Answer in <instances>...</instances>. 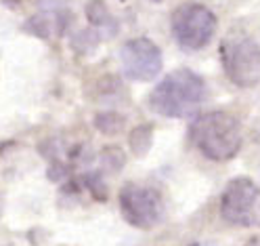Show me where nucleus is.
Returning a JSON list of instances; mask_svg holds the SVG:
<instances>
[{
  "mask_svg": "<svg viewBox=\"0 0 260 246\" xmlns=\"http://www.w3.org/2000/svg\"><path fill=\"white\" fill-rule=\"evenodd\" d=\"M153 143V126L151 124H141L130 133V150L137 156H145L151 150Z\"/></svg>",
  "mask_w": 260,
  "mask_h": 246,
  "instance_id": "6e6552de",
  "label": "nucleus"
},
{
  "mask_svg": "<svg viewBox=\"0 0 260 246\" xmlns=\"http://www.w3.org/2000/svg\"><path fill=\"white\" fill-rule=\"evenodd\" d=\"M120 210L124 219L139 229H151L164 219V202L159 192L128 183L120 192Z\"/></svg>",
  "mask_w": 260,
  "mask_h": 246,
  "instance_id": "423d86ee",
  "label": "nucleus"
},
{
  "mask_svg": "<svg viewBox=\"0 0 260 246\" xmlns=\"http://www.w3.org/2000/svg\"><path fill=\"white\" fill-rule=\"evenodd\" d=\"M204 101V80L183 68L170 72L149 95L153 112L166 118H189Z\"/></svg>",
  "mask_w": 260,
  "mask_h": 246,
  "instance_id": "f257e3e1",
  "label": "nucleus"
},
{
  "mask_svg": "<svg viewBox=\"0 0 260 246\" xmlns=\"http://www.w3.org/2000/svg\"><path fill=\"white\" fill-rule=\"evenodd\" d=\"M191 141L210 160H231L241 147V126L226 112L204 114L191 124Z\"/></svg>",
  "mask_w": 260,
  "mask_h": 246,
  "instance_id": "f03ea898",
  "label": "nucleus"
},
{
  "mask_svg": "<svg viewBox=\"0 0 260 246\" xmlns=\"http://www.w3.org/2000/svg\"><path fill=\"white\" fill-rule=\"evenodd\" d=\"M224 74L237 87H254L260 80V46L246 34H231L220 44Z\"/></svg>",
  "mask_w": 260,
  "mask_h": 246,
  "instance_id": "7ed1b4c3",
  "label": "nucleus"
},
{
  "mask_svg": "<svg viewBox=\"0 0 260 246\" xmlns=\"http://www.w3.org/2000/svg\"><path fill=\"white\" fill-rule=\"evenodd\" d=\"M155 3H159V0H155Z\"/></svg>",
  "mask_w": 260,
  "mask_h": 246,
  "instance_id": "aec40b11",
  "label": "nucleus"
},
{
  "mask_svg": "<svg viewBox=\"0 0 260 246\" xmlns=\"http://www.w3.org/2000/svg\"><path fill=\"white\" fill-rule=\"evenodd\" d=\"M246 246H260V236H256V238H252V240H250V242H248Z\"/></svg>",
  "mask_w": 260,
  "mask_h": 246,
  "instance_id": "f3484780",
  "label": "nucleus"
},
{
  "mask_svg": "<svg viewBox=\"0 0 260 246\" xmlns=\"http://www.w3.org/2000/svg\"><path fill=\"white\" fill-rule=\"evenodd\" d=\"M86 15H88V21L94 28H105V25H111L113 23L107 7L101 3V0H92V3L86 7Z\"/></svg>",
  "mask_w": 260,
  "mask_h": 246,
  "instance_id": "9b49d317",
  "label": "nucleus"
},
{
  "mask_svg": "<svg viewBox=\"0 0 260 246\" xmlns=\"http://www.w3.org/2000/svg\"><path fill=\"white\" fill-rule=\"evenodd\" d=\"M220 215L231 225H260V187L248 177L229 181L220 198Z\"/></svg>",
  "mask_w": 260,
  "mask_h": 246,
  "instance_id": "39448f33",
  "label": "nucleus"
},
{
  "mask_svg": "<svg viewBox=\"0 0 260 246\" xmlns=\"http://www.w3.org/2000/svg\"><path fill=\"white\" fill-rule=\"evenodd\" d=\"M3 3H5L7 7H17V5L21 3V0H3Z\"/></svg>",
  "mask_w": 260,
  "mask_h": 246,
  "instance_id": "dca6fc26",
  "label": "nucleus"
},
{
  "mask_svg": "<svg viewBox=\"0 0 260 246\" xmlns=\"http://www.w3.org/2000/svg\"><path fill=\"white\" fill-rule=\"evenodd\" d=\"M191 246H216V244H212V242H195Z\"/></svg>",
  "mask_w": 260,
  "mask_h": 246,
  "instance_id": "a211bd4d",
  "label": "nucleus"
},
{
  "mask_svg": "<svg viewBox=\"0 0 260 246\" xmlns=\"http://www.w3.org/2000/svg\"><path fill=\"white\" fill-rule=\"evenodd\" d=\"M0 215H3V196H0Z\"/></svg>",
  "mask_w": 260,
  "mask_h": 246,
  "instance_id": "6ab92c4d",
  "label": "nucleus"
},
{
  "mask_svg": "<svg viewBox=\"0 0 260 246\" xmlns=\"http://www.w3.org/2000/svg\"><path fill=\"white\" fill-rule=\"evenodd\" d=\"M25 30L38 38H48V34H51V23H48L44 15H34V17L25 23Z\"/></svg>",
  "mask_w": 260,
  "mask_h": 246,
  "instance_id": "f8f14e48",
  "label": "nucleus"
},
{
  "mask_svg": "<svg viewBox=\"0 0 260 246\" xmlns=\"http://www.w3.org/2000/svg\"><path fill=\"white\" fill-rule=\"evenodd\" d=\"M172 32L176 42L187 51L204 48L216 32V17L200 3L181 5L172 13Z\"/></svg>",
  "mask_w": 260,
  "mask_h": 246,
  "instance_id": "20e7f679",
  "label": "nucleus"
},
{
  "mask_svg": "<svg viewBox=\"0 0 260 246\" xmlns=\"http://www.w3.org/2000/svg\"><path fill=\"white\" fill-rule=\"evenodd\" d=\"M101 160H103V164L107 169H120V167H124V162H126V156L122 154V150L120 147H105L103 150V154H101Z\"/></svg>",
  "mask_w": 260,
  "mask_h": 246,
  "instance_id": "ddd939ff",
  "label": "nucleus"
},
{
  "mask_svg": "<svg viewBox=\"0 0 260 246\" xmlns=\"http://www.w3.org/2000/svg\"><path fill=\"white\" fill-rule=\"evenodd\" d=\"M99 40H101L99 38V32L88 28V30H80L78 34H74L72 46L76 48L78 53H90V51H94V48L99 46Z\"/></svg>",
  "mask_w": 260,
  "mask_h": 246,
  "instance_id": "9d476101",
  "label": "nucleus"
},
{
  "mask_svg": "<svg viewBox=\"0 0 260 246\" xmlns=\"http://www.w3.org/2000/svg\"><path fill=\"white\" fill-rule=\"evenodd\" d=\"M84 183H86V187L90 189V194L94 196L96 200H105V198H107L105 187L101 185V179H99V175H86Z\"/></svg>",
  "mask_w": 260,
  "mask_h": 246,
  "instance_id": "4468645a",
  "label": "nucleus"
},
{
  "mask_svg": "<svg viewBox=\"0 0 260 246\" xmlns=\"http://www.w3.org/2000/svg\"><path fill=\"white\" fill-rule=\"evenodd\" d=\"M65 175H68V169H65L63 162H53L51 169H48V179H53V181H61Z\"/></svg>",
  "mask_w": 260,
  "mask_h": 246,
  "instance_id": "2eb2a0df",
  "label": "nucleus"
},
{
  "mask_svg": "<svg viewBox=\"0 0 260 246\" xmlns=\"http://www.w3.org/2000/svg\"><path fill=\"white\" fill-rule=\"evenodd\" d=\"M122 70L130 80L149 82L161 72V51L147 38H133L120 51Z\"/></svg>",
  "mask_w": 260,
  "mask_h": 246,
  "instance_id": "0eeeda50",
  "label": "nucleus"
},
{
  "mask_svg": "<svg viewBox=\"0 0 260 246\" xmlns=\"http://www.w3.org/2000/svg\"><path fill=\"white\" fill-rule=\"evenodd\" d=\"M94 126H96V130H101L103 135H116L124 128V116H120V114H116V112L96 114Z\"/></svg>",
  "mask_w": 260,
  "mask_h": 246,
  "instance_id": "1a4fd4ad",
  "label": "nucleus"
}]
</instances>
